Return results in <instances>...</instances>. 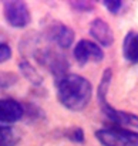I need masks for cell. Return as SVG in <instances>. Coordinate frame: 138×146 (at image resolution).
<instances>
[{
	"label": "cell",
	"mask_w": 138,
	"mask_h": 146,
	"mask_svg": "<svg viewBox=\"0 0 138 146\" xmlns=\"http://www.w3.org/2000/svg\"><path fill=\"white\" fill-rule=\"evenodd\" d=\"M74 58L80 65H86L88 61L100 62L104 60V51L97 43H92L90 40H81L74 47Z\"/></svg>",
	"instance_id": "obj_7"
},
{
	"label": "cell",
	"mask_w": 138,
	"mask_h": 146,
	"mask_svg": "<svg viewBox=\"0 0 138 146\" xmlns=\"http://www.w3.org/2000/svg\"><path fill=\"white\" fill-rule=\"evenodd\" d=\"M24 116V106L11 98L0 99V123L9 125L19 122Z\"/></svg>",
	"instance_id": "obj_8"
},
{
	"label": "cell",
	"mask_w": 138,
	"mask_h": 146,
	"mask_svg": "<svg viewBox=\"0 0 138 146\" xmlns=\"http://www.w3.org/2000/svg\"><path fill=\"white\" fill-rule=\"evenodd\" d=\"M34 57L37 60V62L48 70L56 80L61 78L63 75L68 74V61L66 58V55H63L61 52H58L57 50L51 48V47H43V48H37L34 51Z\"/></svg>",
	"instance_id": "obj_4"
},
{
	"label": "cell",
	"mask_w": 138,
	"mask_h": 146,
	"mask_svg": "<svg viewBox=\"0 0 138 146\" xmlns=\"http://www.w3.org/2000/svg\"><path fill=\"white\" fill-rule=\"evenodd\" d=\"M102 6L111 13V14H117L121 9H123V1L121 0H104Z\"/></svg>",
	"instance_id": "obj_16"
},
{
	"label": "cell",
	"mask_w": 138,
	"mask_h": 146,
	"mask_svg": "<svg viewBox=\"0 0 138 146\" xmlns=\"http://www.w3.org/2000/svg\"><path fill=\"white\" fill-rule=\"evenodd\" d=\"M123 55L124 58L131 62L138 64V31H128L123 41Z\"/></svg>",
	"instance_id": "obj_10"
},
{
	"label": "cell",
	"mask_w": 138,
	"mask_h": 146,
	"mask_svg": "<svg viewBox=\"0 0 138 146\" xmlns=\"http://www.w3.org/2000/svg\"><path fill=\"white\" fill-rule=\"evenodd\" d=\"M56 90L60 104L76 112L86 109L92 97L91 82L78 74H66L56 80Z\"/></svg>",
	"instance_id": "obj_1"
},
{
	"label": "cell",
	"mask_w": 138,
	"mask_h": 146,
	"mask_svg": "<svg viewBox=\"0 0 138 146\" xmlns=\"http://www.w3.org/2000/svg\"><path fill=\"white\" fill-rule=\"evenodd\" d=\"M17 78L14 74H10V72H0V90H4V88H9L11 87L13 84H16Z\"/></svg>",
	"instance_id": "obj_14"
},
{
	"label": "cell",
	"mask_w": 138,
	"mask_h": 146,
	"mask_svg": "<svg viewBox=\"0 0 138 146\" xmlns=\"http://www.w3.org/2000/svg\"><path fill=\"white\" fill-rule=\"evenodd\" d=\"M66 138L71 142H76V143H83L84 139H86V135H84V131L80 128V126H73L70 129L66 131Z\"/></svg>",
	"instance_id": "obj_13"
},
{
	"label": "cell",
	"mask_w": 138,
	"mask_h": 146,
	"mask_svg": "<svg viewBox=\"0 0 138 146\" xmlns=\"http://www.w3.org/2000/svg\"><path fill=\"white\" fill-rule=\"evenodd\" d=\"M95 138L102 146H138V132L123 126H108L95 131Z\"/></svg>",
	"instance_id": "obj_3"
},
{
	"label": "cell",
	"mask_w": 138,
	"mask_h": 146,
	"mask_svg": "<svg viewBox=\"0 0 138 146\" xmlns=\"http://www.w3.org/2000/svg\"><path fill=\"white\" fill-rule=\"evenodd\" d=\"M11 58V48L7 43H0V64Z\"/></svg>",
	"instance_id": "obj_17"
},
{
	"label": "cell",
	"mask_w": 138,
	"mask_h": 146,
	"mask_svg": "<svg viewBox=\"0 0 138 146\" xmlns=\"http://www.w3.org/2000/svg\"><path fill=\"white\" fill-rule=\"evenodd\" d=\"M113 80V70L111 68H105L97 90V99H98V105L101 112L117 126H123V128H138V115L133 112H127V111H121V109H115L114 106H111L107 101V92L110 88Z\"/></svg>",
	"instance_id": "obj_2"
},
{
	"label": "cell",
	"mask_w": 138,
	"mask_h": 146,
	"mask_svg": "<svg viewBox=\"0 0 138 146\" xmlns=\"http://www.w3.org/2000/svg\"><path fill=\"white\" fill-rule=\"evenodd\" d=\"M19 142V136L16 132L6 125L0 123V146H16Z\"/></svg>",
	"instance_id": "obj_12"
},
{
	"label": "cell",
	"mask_w": 138,
	"mask_h": 146,
	"mask_svg": "<svg viewBox=\"0 0 138 146\" xmlns=\"http://www.w3.org/2000/svg\"><path fill=\"white\" fill-rule=\"evenodd\" d=\"M19 68H20V72L23 74V77L27 80V81H30L33 85H36V87H39V85H42L43 84V77H42V74L27 61V60H23V61H20V64H19Z\"/></svg>",
	"instance_id": "obj_11"
},
{
	"label": "cell",
	"mask_w": 138,
	"mask_h": 146,
	"mask_svg": "<svg viewBox=\"0 0 138 146\" xmlns=\"http://www.w3.org/2000/svg\"><path fill=\"white\" fill-rule=\"evenodd\" d=\"M44 37L53 44H56L58 48H68L73 46L76 34L74 30L68 26H66L61 21L51 20L44 27Z\"/></svg>",
	"instance_id": "obj_6"
},
{
	"label": "cell",
	"mask_w": 138,
	"mask_h": 146,
	"mask_svg": "<svg viewBox=\"0 0 138 146\" xmlns=\"http://www.w3.org/2000/svg\"><path fill=\"white\" fill-rule=\"evenodd\" d=\"M90 36L102 47H110L114 43V34L111 27L102 19H95L90 24Z\"/></svg>",
	"instance_id": "obj_9"
},
{
	"label": "cell",
	"mask_w": 138,
	"mask_h": 146,
	"mask_svg": "<svg viewBox=\"0 0 138 146\" xmlns=\"http://www.w3.org/2000/svg\"><path fill=\"white\" fill-rule=\"evenodd\" d=\"M70 7L74 9L76 11H80V13H84V11H91L94 9V4L91 1H70Z\"/></svg>",
	"instance_id": "obj_15"
},
{
	"label": "cell",
	"mask_w": 138,
	"mask_h": 146,
	"mask_svg": "<svg viewBox=\"0 0 138 146\" xmlns=\"http://www.w3.org/2000/svg\"><path fill=\"white\" fill-rule=\"evenodd\" d=\"M3 11L4 19L9 23V26L14 29H24L31 21V13L27 6V3L20 0H7L3 3Z\"/></svg>",
	"instance_id": "obj_5"
}]
</instances>
